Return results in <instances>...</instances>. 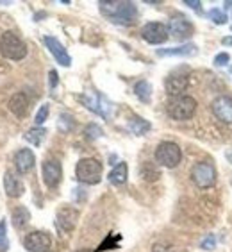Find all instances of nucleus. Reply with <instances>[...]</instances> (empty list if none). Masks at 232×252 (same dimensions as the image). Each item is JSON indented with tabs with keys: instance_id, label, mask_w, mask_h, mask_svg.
I'll return each mask as SVG.
<instances>
[{
	"instance_id": "obj_18",
	"label": "nucleus",
	"mask_w": 232,
	"mask_h": 252,
	"mask_svg": "<svg viewBox=\"0 0 232 252\" xmlns=\"http://www.w3.org/2000/svg\"><path fill=\"white\" fill-rule=\"evenodd\" d=\"M34 163H36V156L30 149H20L15 154V165L20 174L30 172L34 168Z\"/></svg>"
},
{
	"instance_id": "obj_20",
	"label": "nucleus",
	"mask_w": 232,
	"mask_h": 252,
	"mask_svg": "<svg viewBox=\"0 0 232 252\" xmlns=\"http://www.w3.org/2000/svg\"><path fill=\"white\" fill-rule=\"evenodd\" d=\"M197 52V47L193 43H186L180 47H172V49H157V56L159 58H166V56H193Z\"/></svg>"
},
{
	"instance_id": "obj_2",
	"label": "nucleus",
	"mask_w": 232,
	"mask_h": 252,
	"mask_svg": "<svg viewBox=\"0 0 232 252\" xmlns=\"http://www.w3.org/2000/svg\"><path fill=\"white\" fill-rule=\"evenodd\" d=\"M197 98L191 97V95H180V97H175L166 104V113L168 117L175 122H186L191 120L197 113Z\"/></svg>"
},
{
	"instance_id": "obj_4",
	"label": "nucleus",
	"mask_w": 232,
	"mask_h": 252,
	"mask_svg": "<svg viewBox=\"0 0 232 252\" xmlns=\"http://www.w3.org/2000/svg\"><path fill=\"white\" fill-rule=\"evenodd\" d=\"M75 177L83 185H98L102 181V163L95 158H83L75 166Z\"/></svg>"
},
{
	"instance_id": "obj_14",
	"label": "nucleus",
	"mask_w": 232,
	"mask_h": 252,
	"mask_svg": "<svg viewBox=\"0 0 232 252\" xmlns=\"http://www.w3.org/2000/svg\"><path fill=\"white\" fill-rule=\"evenodd\" d=\"M188 84H189L188 75H184V73H170L165 81V90L170 97L175 98V97H180L188 90Z\"/></svg>"
},
{
	"instance_id": "obj_1",
	"label": "nucleus",
	"mask_w": 232,
	"mask_h": 252,
	"mask_svg": "<svg viewBox=\"0 0 232 252\" xmlns=\"http://www.w3.org/2000/svg\"><path fill=\"white\" fill-rule=\"evenodd\" d=\"M98 7H100L102 15L115 24L131 25L134 24L136 16H138V7L134 2H129V0H111V2L100 0Z\"/></svg>"
},
{
	"instance_id": "obj_37",
	"label": "nucleus",
	"mask_w": 232,
	"mask_h": 252,
	"mask_svg": "<svg viewBox=\"0 0 232 252\" xmlns=\"http://www.w3.org/2000/svg\"><path fill=\"white\" fill-rule=\"evenodd\" d=\"M225 158H227V161L232 165V149H229V151H225Z\"/></svg>"
},
{
	"instance_id": "obj_12",
	"label": "nucleus",
	"mask_w": 232,
	"mask_h": 252,
	"mask_svg": "<svg viewBox=\"0 0 232 252\" xmlns=\"http://www.w3.org/2000/svg\"><path fill=\"white\" fill-rule=\"evenodd\" d=\"M45 45H47V49L49 52L54 56V59L58 61L61 66H72V58H70V54L68 50L64 49V45L59 41L58 38H54V36H45Z\"/></svg>"
},
{
	"instance_id": "obj_7",
	"label": "nucleus",
	"mask_w": 232,
	"mask_h": 252,
	"mask_svg": "<svg viewBox=\"0 0 232 252\" xmlns=\"http://www.w3.org/2000/svg\"><path fill=\"white\" fill-rule=\"evenodd\" d=\"M211 111H213L214 118L220 120L222 124L232 126V95H218L211 102Z\"/></svg>"
},
{
	"instance_id": "obj_6",
	"label": "nucleus",
	"mask_w": 232,
	"mask_h": 252,
	"mask_svg": "<svg viewBox=\"0 0 232 252\" xmlns=\"http://www.w3.org/2000/svg\"><path fill=\"white\" fill-rule=\"evenodd\" d=\"M191 181L200 189L213 188L216 185V168L211 161H200L195 163L191 168Z\"/></svg>"
},
{
	"instance_id": "obj_32",
	"label": "nucleus",
	"mask_w": 232,
	"mask_h": 252,
	"mask_svg": "<svg viewBox=\"0 0 232 252\" xmlns=\"http://www.w3.org/2000/svg\"><path fill=\"white\" fill-rule=\"evenodd\" d=\"M214 247H216V238H214L213 234H209V236L200 243V249H203V251H213Z\"/></svg>"
},
{
	"instance_id": "obj_34",
	"label": "nucleus",
	"mask_w": 232,
	"mask_h": 252,
	"mask_svg": "<svg viewBox=\"0 0 232 252\" xmlns=\"http://www.w3.org/2000/svg\"><path fill=\"white\" fill-rule=\"evenodd\" d=\"M184 4L189 5L191 9L199 11V13H202V2L200 0H184Z\"/></svg>"
},
{
	"instance_id": "obj_26",
	"label": "nucleus",
	"mask_w": 232,
	"mask_h": 252,
	"mask_svg": "<svg viewBox=\"0 0 232 252\" xmlns=\"http://www.w3.org/2000/svg\"><path fill=\"white\" fill-rule=\"evenodd\" d=\"M207 16H209V20L211 22H214L216 25H225L227 24V13L225 11H222V9H218V7H214V9H211L207 13Z\"/></svg>"
},
{
	"instance_id": "obj_28",
	"label": "nucleus",
	"mask_w": 232,
	"mask_h": 252,
	"mask_svg": "<svg viewBox=\"0 0 232 252\" xmlns=\"http://www.w3.org/2000/svg\"><path fill=\"white\" fill-rule=\"evenodd\" d=\"M84 134H86L87 140H98V138L104 136V131H102V127L97 126V124H89L84 129Z\"/></svg>"
},
{
	"instance_id": "obj_9",
	"label": "nucleus",
	"mask_w": 232,
	"mask_h": 252,
	"mask_svg": "<svg viewBox=\"0 0 232 252\" xmlns=\"http://www.w3.org/2000/svg\"><path fill=\"white\" fill-rule=\"evenodd\" d=\"M24 247L29 252H49L52 247V236L45 231H32L24 238Z\"/></svg>"
},
{
	"instance_id": "obj_13",
	"label": "nucleus",
	"mask_w": 232,
	"mask_h": 252,
	"mask_svg": "<svg viewBox=\"0 0 232 252\" xmlns=\"http://www.w3.org/2000/svg\"><path fill=\"white\" fill-rule=\"evenodd\" d=\"M81 100H83V104L87 107V109H91L93 113H97V115H100V117H104V118L109 117V111L113 109V106L106 100V98L102 97V95H95V93L83 95Z\"/></svg>"
},
{
	"instance_id": "obj_17",
	"label": "nucleus",
	"mask_w": 232,
	"mask_h": 252,
	"mask_svg": "<svg viewBox=\"0 0 232 252\" xmlns=\"http://www.w3.org/2000/svg\"><path fill=\"white\" fill-rule=\"evenodd\" d=\"M7 107H9V111L13 113L16 118H24V117H27V113H29V98H27V95H25L24 92H18L9 98Z\"/></svg>"
},
{
	"instance_id": "obj_3",
	"label": "nucleus",
	"mask_w": 232,
	"mask_h": 252,
	"mask_svg": "<svg viewBox=\"0 0 232 252\" xmlns=\"http://www.w3.org/2000/svg\"><path fill=\"white\" fill-rule=\"evenodd\" d=\"M0 54L11 61H22L27 56V45L16 32L5 31L0 36Z\"/></svg>"
},
{
	"instance_id": "obj_30",
	"label": "nucleus",
	"mask_w": 232,
	"mask_h": 252,
	"mask_svg": "<svg viewBox=\"0 0 232 252\" xmlns=\"http://www.w3.org/2000/svg\"><path fill=\"white\" fill-rule=\"evenodd\" d=\"M9 249V240H7V223L5 220H0V252H5Z\"/></svg>"
},
{
	"instance_id": "obj_27",
	"label": "nucleus",
	"mask_w": 232,
	"mask_h": 252,
	"mask_svg": "<svg viewBox=\"0 0 232 252\" xmlns=\"http://www.w3.org/2000/svg\"><path fill=\"white\" fill-rule=\"evenodd\" d=\"M49 115H50V106L49 104H43V106L39 107L38 113H36V117H34V122H36V127H41L45 122L49 120Z\"/></svg>"
},
{
	"instance_id": "obj_15",
	"label": "nucleus",
	"mask_w": 232,
	"mask_h": 252,
	"mask_svg": "<svg viewBox=\"0 0 232 252\" xmlns=\"http://www.w3.org/2000/svg\"><path fill=\"white\" fill-rule=\"evenodd\" d=\"M56 220H58L59 229H63V231L70 233V231H73V229H75V225H77L79 211L75 208H72V206H64V208H61L58 211V217H56Z\"/></svg>"
},
{
	"instance_id": "obj_5",
	"label": "nucleus",
	"mask_w": 232,
	"mask_h": 252,
	"mask_svg": "<svg viewBox=\"0 0 232 252\" xmlns=\"http://www.w3.org/2000/svg\"><path fill=\"white\" fill-rule=\"evenodd\" d=\"M154 156L157 165L165 168H177L182 161V149L175 141H161Z\"/></svg>"
},
{
	"instance_id": "obj_31",
	"label": "nucleus",
	"mask_w": 232,
	"mask_h": 252,
	"mask_svg": "<svg viewBox=\"0 0 232 252\" xmlns=\"http://www.w3.org/2000/svg\"><path fill=\"white\" fill-rule=\"evenodd\" d=\"M229 63H231V54H229V52L216 54V56H214V59H213V64H214V66H218V68L227 66Z\"/></svg>"
},
{
	"instance_id": "obj_25",
	"label": "nucleus",
	"mask_w": 232,
	"mask_h": 252,
	"mask_svg": "<svg viewBox=\"0 0 232 252\" xmlns=\"http://www.w3.org/2000/svg\"><path fill=\"white\" fill-rule=\"evenodd\" d=\"M140 174H141V177L145 181H155V179H159V170L155 168L152 163H143L141 165V170H140Z\"/></svg>"
},
{
	"instance_id": "obj_33",
	"label": "nucleus",
	"mask_w": 232,
	"mask_h": 252,
	"mask_svg": "<svg viewBox=\"0 0 232 252\" xmlns=\"http://www.w3.org/2000/svg\"><path fill=\"white\" fill-rule=\"evenodd\" d=\"M118 242H120V236H115V240H111V236H109L106 242L102 243L98 251H111V249H116V243Z\"/></svg>"
},
{
	"instance_id": "obj_11",
	"label": "nucleus",
	"mask_w": 232,
	"mask_h": 252,
	"mask_svg": "<svg viewBox=\"0 0 232 252\" xmlns=\"http://www.w3.org/2000/svg\"><path fill=\"white\" fill-rule=\"evenodd\" d=\"M41 174H43L45 185L49 188H56L63 179V166L58 159H45L41 165Z\"/></svg>"
},
{
	"instance_id": "obj_35",
	"label": "nucleus",
	"mask_w": 232,
	"mask_h": 252,
	"mask_svg": "<svg viewBox=\"0 0 232 252\" xmlns=\"http://www.w3.org/2000/svg\"><path fill=\"white\" fill-rule=\"evenodd\" d=\"M49 79H50V88L54 90V88L58 86V72H56V70H50Z\"/></svg>"
},
{
	"instance_id": "obj_24",
	"label": "nucleus",
	"mask_w": 232,
	"mask_h": 252,
	"mask_svg": "<svg viewBox=\"0 0 232 252\" xmlns=\"http://www.w3.org/2000/svg\"><path fill=\"white\" fill-rule=\"evenodd\" d=\"M150 127H152L150 122H146L145 118H141V117H134L129 122V129H131L136 136H143L145 132L150 131Z\"/></svg>"
},
{
	"instance_id": "obj_22",
	"label": "nucleus",
	"mask_w": 232,
	"mask_h": 252,
	"mask_svg": "<svg viewBox=\"0 0 232 252\" xmlns=\"http://www.w3.org/2000/svg\"><path fill=\"white\" fill-rule=\"evenodd\" d=\"M134 95L140 98L141 102L148 104L150 98H152V84L148 81H140V83L134 84Z\"/></svg>"
},
{
	"instance_id": "obj_8",
	"label": "nucleus",
	"mask_w": 232,
	"mask_h": 252,
	"mask_svg": "<svg viewBox=\"0 0 232 252\" xmlns=\"http://www.w3.org/2000/svg\"><path fill=\"white\" fill-rule=\"evenodd\" d=\"M141 38L148 45H163L170 38L168 29L161 22H148L141 27Z\"/></svg>"
},
{
	"instance_id": "obj_16",
	"label": "nucleus",
	"mask_w": 232,
	"mask_h": 252,
	"mask_svg": "<svg viewBox=\"0 0 232 252\" xmlns=\"http://www.w3.org/2000/svg\"><path fill=\"white\" fill-rule=\"evenodd\" d=\"M2 185H4L5 195L11 197V199H18V197L24 195V189H25L24 183H22V179H20L16 174H13V172H5L4 179H2Z\"/></svg>"
},
{
	"instance_id": "obj_23",
	"label": "nucleus",
	"mask_w": 232,
	"mask_h": 252,
	"mask_svg": "<svg viewBox=\"0 0 232 252\" xmlns=\"http://www.w3.org/2000/svg\"><path fill=\"white\" fill-rule=\"evenodd\" d=\"M45 138H47V129H43V127H32V129L27 131V134H25V140L29 141V143H32L34 147L41 145Z\"/></svg>"
},
{
	"instance_id": "obj_21",
	"label": "nucleus",
	"mask_w": 232,
	"mask_h": 252,
	"mask_svg": "<svg viewBox=\"0 0 232 252\" xmlns=\"http://www.w3.org/2000/svg\"><path fill=\"white\" fill-rule=\"evenodd\" d=\"M29 220H30V213L25 206H18V208L13 209V225L16 229L25 227L29 223Z\"/></svg>"
},
{
	"instance_id": "obj_36",
	"label": "nucleus",
	"mask_w": 232,
	"mask_h": 252,
	"mask_svg": "<svg viewBox=\"0 0 232 252\" xmlns=\"http://www.w3.org/2000/svg\"><path fill=\"white\" fill-rule=\"evenodd\" d=\"M222 45H225V47H232V36H225V38H222Z\"/></svg>"
},
{
	"instance_id": "obj_38",
	"label": "nucleus",
	"mask_w": 232,
	"mask_h": 252,
	"mask_svg": "<svg viewBox=\"0 0 232 252\" xmlns=\"http://www.w3.org/2000/svg\"><path fill=\"white\" fill-rule=\"evenodd\" d=\"M77 252H97V251H89V249H81V251H77Z\"/></svg>"
},
{
	"instance_id": "obj_39",
	"label": "nucleus",
	"mask_w": 232,
	"mask_h": 252,
	"mask_svg": "<svg viewBox=\"0 0 232 252\" xmlns=\"http://www.w3.org/2000/svg\"><path fill=\"white\" fill-rule=\"evenodd\" d=\"M231 75H232V66H231Z\"/></svg>"
},
{
	"instance_id": "obj_10",
	"label": "nucleus",
	"mask_w": 232,
	"mask_h": 252,
	"mask_svg": "<svg viewBox=\"0 0 232 252\" xmlns=\"http://www.w3.org/2000/svg\"><path fill=\"white\" fill-rule=\"evenodd\" d=\"M166 29H168L170 36H174V38L179 39V41L189 39L191 36H193V32H195L193 24H191V22H189L186 16H174V18L168 22Z\"/></svg>"
},
{
	"instance_id": "obj_29",
	"label": "nucleus",
	"mask_w": 232,
	"mask_h": 252,
	"mask_svg": "<svg viewBox=\"0 0 232 252\" xmlns=\"http://www.w3.org/2000/svg\"><path fill=\"white\" fill-rule=\"evenodd\" d=\"M73 126H75V120H73L72 115H68V113H63L61 117H59V129L63 132L72 131Z\"/></svg>"
},
{
	"instance_id": "obj_19",
	"label": "nucleus",
	"mask_w": 232,
	"mask_h": 252,
	"mask_svg": "<svg viewBox=\"0 0 232 252\" xmlns=\"http://www.w3.org/2000/svg\"><path fill=\"white\" fill-rule=\"evenodd\" d=\"M127 177H129V166H127V163H123V161H120V163H118V165L109 172V175H107L109 183L115 185V186L125 185Z\"/></svg>"
}]
</instances>
